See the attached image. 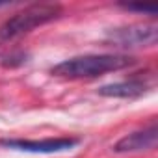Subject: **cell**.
Wrapping results in <instances>:
<instances>
[{
  "label": "cell",
  "instance_id": "1",
  "mask_svg": "<svg viewBox=\"0 0 158 158\" xmlns=\"http://www.w3.org/2000/svg\"><path fill=\"white\" fill-rule=\"evenodd\" d=\"M134 58L125 54H86V56H74L69 60H63L61 63L52 67V74L60 78H95L102 76L106 73L121 71L125 67L134 65Z\"/></svg>",
  "mask_w": 158,
  "mask_h": 158
},
{
  "label": "cell",
  "instance_id": "2",
  "mask_svg": "<svg viewBox=\"0 0 158 158\" xmlns=\"http://www.w3.org/2000/svg\"><path fill=\"white\" fill-rule=\"evenodd\" d=\"M61 15V8L58 4H34L15 13L0 26V39H15L32 32L37 26L56 21Z\"/></svg>",
  "mask_w": 158,
  "mask_h": 158
},
{
  "label": "cell",
  "instance_id": "3",
  "mask_svg": "<svg viewBox=\"0 0 158 158\" xmlns=\"http://www.w3.org/2000/svg\"><path fill=\"white\" fill-rule=\"evenodd\" d=\"M106 39L114 47L123 48H136V47H152L158 39V26L156 24H130L123 28L110 30Z\"/></svg>",
  "mask_w": 158,
  "mask_h": 158
},
{
  "label": "cell",
  "instance_id": "4",
  "mask_svg": "<svg viewBox=\"0 0 158 158\" xmlns=\"http://www.w3.org/2000/svg\"><path fill=\"white\" fill-rule=\"evenodd\" d=\"M0 145L8 149H17V151H26V152H63L78 145L76 138H48V139H17V138H8L0 139Z\"/></svg>",
  "mask_w": 158,
  "mask_h": 158
},
{
  "label": "cell",
  "instance_id": "5",
  "mask_svg": "<svg viewBox=\"0 0 158 158\" xmlns=\"http://www.w3.org/2000/svg\"><path fill=\"white\" fill-rule=\"evenodd\" d=\"M158 141V128L156 123H151V127L127 134L123 136L115 145L114 151L115 152H138V151H147V149H154Z\"/></svg>",
  "mask_w": 158,
  "mask_h": 158
},
{
  "label": "cell",
  "instance_id": "6",
  "mask_svg": "<svg viewBox=\"0 0 158 158\" xmlns=\"http://www.w3.org/2000/svg\"><path fill=\"white\" fill-rule=\"evenodd\" d=\"M149 88H151V84L147 80H143V78H130V80L114 82V84L99 88V95L115 97V99H134V97L143 95Z\"/></svg>",
  "mask_w": 158,
  "mask_h": 158
},
{
  "label": "cell",
  "instance_id": "7",
  "mask_svg": "<svg viewBox=\"0 0 158 158\" xmlns=\"http://www.w3.org/2000/svg\"><path fill=\"white\" fill-rule=\"evenodd\" d=\"M127 11H138V13H147V15H156V8H147V6H138V4H123L121 6Z\"/></svg>",
  "mask_w": 158,
  "mask_h": 158
},
{
  "label": "cell",
  "instance_id": "8",
  "mask_svg": "<svg viewBox=\"0 0 158 158\" xmlns=\"http://www.w3.org/2000/svg\"><path fill=\"white\" fill-rule=\"evenodd\" d=\"M4 6H6V4H2V2H0V8H4Z\"/></svg>",
  "mask_w": 158,
  "mask_h": 158
}]
</instances>
